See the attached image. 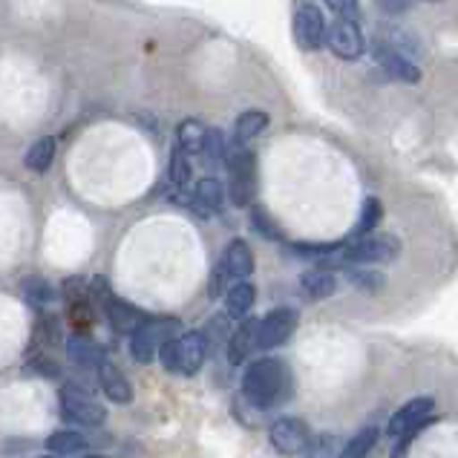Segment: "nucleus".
I'll list each match as a JSON object with an SVG mask.
<instances>
[{
    "instance_id": "1",
    "label": "nucleus",
    "mask_w": 458,
    "mask_h": 458,
    "mask_svg": "<svg viewBox=\"0 0 458 458\" xmlns=\"http://www.w3.org/2000/svg\"><path fill=\"white\" fill-rule=\"evenodd\" d=\"M242 395L257 410H271L292 398V372L280 358H259L242 375Z\"/></svg>"
},
{
    "instance_id": "2",
    "label": "nucleus",
    "mask_w": 458,
    "mask_h": 458,
    "mask_svg": "<svg viewBox=\"0 0 458 458\" xmlns=\"http://www.w3.org/2000/svg\"><path fill=\"white\" fill-rule=\"evenodd\" d=\"M156 358L162 360V369L165 372H174V375H196L205 366L208 360V344H205V335L202 332H188L182 337L170 335L165 344L156 352Z\"/></svg>"
},
{
    "instance_id": "3",
    "label": "nucleus",
    "mask_w": 458,
    "mask_h": 458,
    "mask_svg": "<svg viewBox=\"0 0 458 458\" xmlns=\"http://www.w3.org/2000/svg\"><path fill=\"white\" fill-rule=\"evenodd\" d=\"M401 251V240L392 233H377L369 231L363 237H355L352 245H344L337 251L340 266H375V263H389Z\"/></svg>"
},
{
    "instance_id": "4",
    "label": "nucleus",
    "mask_w": 458,
    "mask_h": 458,
    "mask_svg": "<svg viewBox=\"0 0 458 458\" xmlns=\"http://www.w3.org/2000/svg\"><path fill=\"white\" fill-rule=\"evenodd\" d=\"M58 410L67 421L81 424V427H101L104 421H107V407H104V403L87 386L75 384V381H67L61 386Z\"/></svg>"
},
{
    "instance_id": "5",
    "label": "nucleus",
    "mask_w": 458,
    "mask_h": 458,
    "mask_svg": "<svg viewBox=\"0 0 458 458\" xmlns=\"http://www.w3.org/2000/svg\"><path fill=\"white\" fill-rule=\"evenodd\" d=\"M89 294H93L96 306L104 311V318L110 320V326L115 332H127L130 335L139 323L148 320V314L141 309H136L133 303H127L124 297L113 294L104 277H93V283H89Z\"/></svg>"
},
{
    "instance_id": "6",
    "label": "nucleus",
    "mask_w": 458,
    "mask_h": 458,
    "mask_svg": "<svg viewBox=\"0 0 458 458\" xmlns=\"http://www.w3.org/2000/svg\"><path fill=\"white\" fill-rule=\"evenodd\" d=\"M179 329L176 318H148L145 323H139L133 332H130V355L136 363H150L156 358V352L165 344V340Z\"/></svg>"
},
{
    "instance_id": "7",
    "label": "nucleus",
    "mask_w": 458,
    "mask_h": 458,
    "mask_svg": "<svg viewBox=\"0 0 458 458\" xmlns=\"http://www.w3.org/2000/svg\"><path fill=\"white\" fill-rule=\"evenodd\" d=\"M231 174V202L233 208H248L257 196V156L245 148H237V153L228 159Z\"/></svg>"
},
{
    "instance_id": "8",
    "label": "nucleus",
    "mask_w": 458,
    "mask_h": 458,
    "mask_svg": "<svg viewBox=\"0 0 458 458\" xmlns=\"http://www.w3.org/2000/svg\"><path fill=\"white\" fill-rule=\"evenodd\" d=\"M311 429L303 418H294V415H280L274 418L271 427H268V441L271 447L283 453V455H300V453H309L311 447Z\"/></svg>"
},
{
    "instance_id": "9",
    "label": "nucleus",
    "mask_w": 458,
    "mask_h": 458,
    "mask_svg": "<svg viewBox=\"0 0 458 458\" xmlns=\"http://www.w3.org/2000/svg\"><path fill=\"white\" fill-rule=\"evenodd\" d=\"M326 44L340 61H358L366 52L363 32L358 21L352 18H335L332 23H326Z\"/></svg>"
},
{
    "instance_id": "10",
    "label": "nucleus",
    "mask_w": 458,
    "mask_h": 458,
    "mask_svg": "<svg viewBox=\"0 0 458 458\" xmlns=\"http://www.w3.org/2000/svg\"><path fill=\"white\" fill-rule=\"evenodd\" d=\"M300 314L289 306L268 311L263 320H257V349H277L289 340L297 329Z\"/></svg>"
},
{
    "instance_id": "11",
    "label": "nucleus",
    "mask_w": 458,
    "mask_h": 458,
    "mask_svg": "<svg viewBox=\"0 0 458 458\" xmlns=\"http://www.w3.org/2000/svg\"><path fill=\"white\" fill-rule=\"evenodd\" d=\"M292 26H294V41L303 52L323 49V44H326V18H323V12L318 6H311V4L297 6Z\"/></svg>"
},
{
    "instance_id": "12",
    "label": "nucleus",
    "mask_w": 458,
    "mask_h": 458,
    "mask_svg": "<svg viewBox=\"0 0 458 458\" xmlns=\"http://www.w3.org/2000/svg\"><path fill=\"white\" fill-rule=\"evenodd\" d=\"M372 58H375V64L381 67L384 72H389L395 81H401V84H421V70L415 67V64L403 55V52H398L395 47H389V44H384V41H372Z\"/></svg>"
},
{
    "instance_id": "13",
    "label": "nucleus",
    "mask_w": 458,
    "mask_h": 458,
    "mask_svg": "<svg viewBox=\"0 0 458 458\" xmlns=\"http://www.w3.org/2000/svg\"><path fill=\"white\" fill-rule=\"evenodd\" d=\"M257 349V318H242L240 326H233L228 340H225V355L231 366H242L248 355Z\"/></svg>"
},
{
    "instance_id": "14",
    "label": "nucleus",
    "mask_w": 458,
    "mask_h": 458,
    "mask_svg": "<svg viewBox=\"0 0 458 458\" xmlns=\"http://www.w3.org/2000/svg\"><path fill=\"white\" fill-rule=\"evenodd\" d=\"M96 377H98V386L101 392L107 395L110 401L115 403H130L133 401V384L127 381L124 372L119 369L115 363H110L107 358H104L98 366H96Z\"/></svg>"
},
{
    "instance_id": "15",
    "label": "nucleus",
    "mask_w": 458,
    "mask_h": 458,
    "mask_svg": "<svg viewBox=\"0 0 458 458\" xmlns=\"http://www.w3.org/2000/svg\"><path fill=\"white\" fill-rule=\"evenodd\" d=\"M433 407H436V398H433V395H421V398L407 401V403H403V407H398V410H395V415L389 418L386 433H389L392 438H398L401 433H407V429H410L412 424L421 421L424 415L433 412Z\"/></svg>"
},
{
    "instance_id": "16",
    "label": "nucleus",
    "mask_w": 458,
    "mask_h": 458,
    "mask_svg": "<svg viewBox=\"0 0 458 458\" xmlns=\"http://www.w3.org/2000/svg\"><path fill=\"white\" fill-rule=\"evenodd\" d=\"M222 202H225V188H222L219 179H199L193 188V196H191V208L199 216H214L219 214Z\"/></svg>"
},
{
    "instance_id": "17",
    "label": "nucleus",
    "mask_w": 458,
    "mask_h": 458,
    "mask_svg": "<svg viewBox=\"0 0 458 458\" xmlns=\"http://www.w3.org/2000/svg\"><path fill=\"white\" fill-rule=\"evenodd\" d=\"M222 266H225L228 277L233 280H248L254 274V251L245 240H231L222 254Z\"/></svg>"
},
{
    "instance_id": "18",
    "label": "nucleus",
    "mask_w": 458,
    "mask_h": 458,
    "mask_svg": "<svg viewBox=\"0 0 458 458\" xmlns=\"http://www.w3.org/2000/svg\"><path fill=\"white\" fill-rule=\"evenodd\" d=\"M300 289L309 300H329L337 294V274L332 268L318 266L300 277Z\"/></svg>"
},
{
    "instance_id": "19",
    "label": "nucleus",
    "mask_w": 458,
    "mask_h": 458,
    "mask_svg": "<svg viewBox=\"0 0 458 458\" xmlns=\"http://www.w3.org/2000/svg\"><path fill=\"white\" fill-rule=\"evenodd\" d=\"M67 355L72 358V363L84 366V369H96V366L107 358L104 355V349L89 335H72L67 340Z\"/></svg>"
},
{
    "instance_id": "20",
    "label": "nucleus",
    "mask_w": 458,
    "mask_h": 458,
    "mask_svg": "<svg viewBox=\"0 0 458 458\" xmlns=\"http://www.w3.org/2000/svg\"><path fill=\"white\" fill-rule=\"evenodd\" d=\"M268 127V113L266 110H245L237 124H233V148H245L248 141L257 139Z\"/></svg>"
},
{
    "instance_id": "21",
    "label": "nucleus",
    "mask_w": 458,
    "mask_h": 458,
    "mask_svg": "<svg viewBox=\"0 0 458 458\" xmlns=\"http://www.w3.org/2000/svg\"><path fill=\"white\" fill-rule=\"evenodd\" d=\"M55 150H58V141L55 136H41L38 141H32V148L26 150L23 156V165L32 170V174H47L55 162Z\"/></svg>"
},
{
    "instance_id": "22",
    "label": "nucleus",
    "mask_w": 458,
    "mask_h": 458,
    "mask_svg": "<svg viewBox=\"0 0 458 458\" xmlns=\"http://www.w3.org/2000/svg\"><path fill=\"white\" fill-rule=\"evenodd\" d=\"M44 447L52 455H81L89 450V441L81 433H75V429H58V433H52L47 438Z\"/></svg>"
},
{
    "instance_id": "23",
    "label": "nucleus",
    "mask_w": 458,
    "mask_h": 458,
    "mask_svg": "<svg viewBox=\"0 0 458 458\" xmlns=\"http://www.w3.org/2000/svg\"><path fill=\"white\" fill-rule=\"evenodd\" d=\"M257 303V289L251 283H233L228 294H225V314H231L233 320L237 318H245L248 311H251V306Z\"/></svg>"
},
{
    "instance_id": "24",
    "label": "nucleus",
    "mask_w": 458,
    "mask_h": 458,
    "mask_svg": "<svg viewBox=\"0 0 458 458\" xmlns=\"http://www.w3.org/2000/svg\"><path fill=\"white\" fill-rule=\"evenodd\" d=\"M381 219H384V202L377 199V196H366L363 205H360V216L355 222V231H352V237H363V233L377 231Z\"/></svg>"
},
{
    "instance_id": "25",
    "label": "nucleus",
    "mask_w": 458,
    "mask_h": 458,
    "mask_svg": "<svg viewBox=\"0 0 458 458\" xmlns=\"http://www.w3.org/2000/svg\"><path fill=\"white\" fill-rule=\"evenodd\" d=\"M21 294L26 297V303H32L35 309H44L55 300V289L44 277H23L21 280Z\"/></svg>"
},
{
    "instance_id": "26",
    "label": "nucleus",
    "mask_w": 458,
    "mask_h": 458,
    "mask_svg": "<svg viewBox=\"0 0 458 458\" xmlns=\"http://www.w3.org/2000/svg\"><path fill=\"white\" fill-rule=\"evenodd\" d=\"M349 271V283L360 289L363 294H381L384 285H386V277L381 271H372V268H358V266H344Z\"/></svg>"
},
{
    "instance_id": "27",
    "label": "nucleus",
    "mask_w": 458,
    "mask_h": 458,
    "mask_svg": "<svg viewBox=\"0 0 458 458\" xmlns=\"http://www.w3.org/2000/svg\"><path fill=\"white\" fill-rule=\"evenodd\" d=\"M202 141H205V124H199L196 119H185L176 127V145L188 156L202 153Z\"/></svg>"
},
{
    "instance_id": "28",
    "label": "nucleus",
    "mask_w": 458,
    "mask_h": 458,
    "mask_svg": "<svg viewBox=\"0 0 458 458\" xmlns=\"http://www.w3.org/2000/svg\"><path fill=\"white\" fill-rule=\"evenodd\" d=\"M231 314H216V318H211L205 323V344H208V352H216V349H225V340H228V335H231Z\"/></svg>"
},
{
    "instance_id": "29",
    "label": "nucleus",
    "mask_w": 458,
    "mask_h": 458,
    "mask_svg": "<svg viewBox=\"0 0 458 458\" xmlns=\"http://www.w3.org/2000/svg\"><path fill=\"white\" fill-rule=\"evenodd\" d=\"M377 438H381V429H377V427H363V429H358V433L346 441L344 455H346V458H360V455H369V453L375 450Z\"/></svg>"
},
{
    "instance_id": "30",
    "label": "nucleus",
    "mask_w": 458,
    "mask_h": 458,
    "mask_svg": "<svg viewBox=\"0 0 458 458\" xmlns=\"http://www.w3.org/2000/svg\"><path fill=\"white\" fill-rule=\"evenodd\" d=\"M167 176L170 182H174L176 188H188V182L193 176V167H191V159H188V153L182 150L179 145L170 150V167H167Z\"/></svg>"
},
{
    "instance_id": "31",
    "label": "nucleus",
    "mask_w": 458,
    "mask_h": 458,
    "mask_svg": "<svg viewBox=\"0 0 458 458\" xmlns=\"http://www.w3.org/2000/svg\"><path fill=\"white\" fill-rule=\"evenodd\" d=\"M377 41H384L389 47H395L398 52H418V41L412 35H407L401 26H389V23H377Z\"/></svg>"
},
{
    "instance_id": "32",
    "label": "nucleus",
    "mask_w": 458,
    "mask_h": 458,
    "mask_svg": "<svg viewBox=\"0 0 458 458\" xmlns=\"http://www.w3.org/2000/svg\"><path fill=\"white\" fill-rule=\"evenodd\" d=\"M344 242H289V251L297 259H323L335 251H340Z\"/></svg>"
},
{
    "instance_id": "33",
    "label": "nucleus",
    "mask_w": 458,
    "mask_h": 458,
    "mask_svg": "<svg viewBox=\"0 0 458 458\" xmlns=\"http://www.w3.org/2000/svg\"><path fill=\"white\" fill-rule=\"evenodd\" d=\"M225 136H222V130L216 127H205V141H202V153L211 159L214 165H219L225 159Z\"/></svg>"
},
{
    "instance_id": "34",
    "label": "nucleus",
    "mask_w": 458,
    "mask_h": 458,
    "mask_svg": "<svg viewBox=\"0 0 458 458\" xmlns=\"http://www.w3.org/2000/svg\"><path fill=\"white\" fill-rule=\"evenodd\" d=\"M251 228H254L257 233H263L266 240H283L280 225H274L271 216L263 211V208H254V211H251Z\"/></svg>"
},
{
    "instance_id": "35",
    "label": "nucleus",
    "mask_w": 458,
    "mask_h": 458,
    "mask_svg": "<svg viewBox=\"0 0 458 458\" xmlns=\"http://www.w3.org/2000/svg\"><path fill=\"white\" fill-rule=\"evenodd\" d=\"M326 6H329L337 18H352V21L360 18V4H358V0H326Z\"/></svg>"
},
{
    "instance_id": "36",
    "label": "nucleus",
    "mask_w": 458,
    "mask_h": 458,
    "mask_svg": "<svg viewBox=\"0 0 458 458\" xmlns=\"http://www.w3.org/2000/svg\"><path fill=\"white\" fill-rule=\"evenodd\" d=\"M225 277H228V271L219 263L211 274V283H208V294H211V300H216L222 294V289H225Z\"/></svg>"
},
{
    "instance_id": "37",
    "label": "nucleus",
    "mask_w": 458,
    "mask_h": 458,
    "mask_svg": "<svg viewBox=\"0 0 458 458\" xmlns=\"http://www.w3.org/2000/svg\"><path fill=\"white\" fill-rule=\"evenodd\" d=\"M30 369H35L38 375H44V377H58L61 369H58V363L55 360H49V358H38L30 363Z\"/></svg>"
},
{
    "instance_id": "38",
    "label": "nucleus",
    "mask_w": 458,
    "mask_h": 458,
    "mask_svg": "<svg viewBox=\"0 0 458 458\" xmlns=\"http://www.w3.org/2000/svg\"><path fill=\"white\" fill-rule=\"evenodd\" d=\"M377 6H381L386 15H403V12H410V0H377Z\"/></svg>"
},
{
    "instance_id": "39",
    "label": "nucleus",
    "mask_w": 458,
    "mask_h": 458,
    "mask_svg": "<svg viewBox=\"0 0 458 458\" xmlns=\"http://www.w3.org/2000/svg\"><path fill=\"white\" fill-rule=\"evenodd\" d=\"M427 4H438V0H427Z\"/></svg>"
}]
</instances>
